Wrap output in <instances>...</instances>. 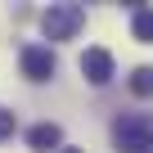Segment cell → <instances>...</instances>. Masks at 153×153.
<instances>
[{
    "instance_id": "1",
    "label": "cell",
    "mask_w": 153,
    "mask_h": 153,
    "mask_svg": "<svg viewBox=\"0 0 153 153\" xmlns=\"http://www.w3.org/2000/svg\"><path fill=\"white\" fill-rule=\"evenodd\" d=\"M117 153H153V117L149 113H122L108 126Z\"/></svg>"
},
{
    "instance_id": "2",
    "label": "cell",
    "mask_w": 153,
    "mask_h": 153,
    "mask_svg": "<svg viewBox=\"0 0 153 153\" xmlns=\"http://www.w3.org/2000/svg\"><path fill=\"white\" fill-rule=\"evenodd\" d=\"M81 27H86V9H81V5H50V9L41 14L45 41H72Z\"/></svg>"
},
{
    "instance_id": "3",
    "label": "cell",
    "mask_w": 153,
    "mask_h": 153,
    "mask_svg": "<svg viewBox=\"0 0 153 153\" xmlns=\"http://www.w3.org/2000/svg\"><path fill=\"white\" fill-rule=\"evenodd\" d=\"M18 68H23V76L27 81H50V76L59 72V59H54V50L50 45H23L18 50Z\"/></svg>"
},
{
    "instance_id": "4",
    "label": "cell",
    "mask_w": 153,
    "mask_h": 153,
    "mask_svg": "<svg viewBox=\"0 0 153 153\" xmlns=\"http://www.w3.org/2000/svg\"><path fill=\"white\" fill-rule=\"evenodd\" d=\"M81 76L90 86H108L113 81V54L104 50V45H90L86 54H81Z\"/></svg>"
},
{
    "instance_id": "5",
    "label": "cell",
    "mask_w": 153,
    "mask_h": 153,
    "mask_svg": "<svg viewBox=\"0 0 153 153\" xmlns=\"http://www.w3.org/2000/svg\"><path fill=\"white\" fill-rule=\"evenodd\" d=\"M59 144H63V126H59V122H36V126H27V149H32V153H59Z\"/></svg>"
},
{
    "instance_id": "6",
    "label": "cell",
    "mask_w": 153,
    "mask_h": 153,
    "mask_svg": "<svg viewBox=\"0 0 153 153\" xmlns=\"http://www.w3.org/2000/svg\"><path fill=\"white\" fill-rule=\"evenodd\" d=\"M131 36L140 45H153V9L149 5H131Z\"/></svg>"
},
{
    "instance_id": "7",
    "label": "cell",
    "mask_w": 153,
    "mask_h": 153,
    "mask_svg": "<svg viewBox=\"0 0 153 153\" xmlns=\"http://www.w3.org/2000/svg\"><path fill=\"white\" fill-rule=\"evenodd\" d=\"M126 86H131V95L149 99V95H153V68H149V63H140V68L131 72V81H126Z\"/></svg>"
},
{
    "instance_id": "8",
    "label": "cell",
    "mask_w": 153,
    "mask_h": 153,
    "mask_svg": "<svg viewBox=\"0 0 153 153\" xmlns=\"http://www.w3.org/2000/svg\"><path fill=\"white\" fill-rule=\"evenodd\" d=\"M14 131H18V117H14L9 108H0V140H9Z\"/></svg>"
},
{
    "instance_id": "9",
    "label": "cell",
    "mask_w": 153,
    "mask_h": 153,
    "mask_svg": "<svg viewBox=\"0 0 153 153\" xmlns=\"http://www.w3.org/2000/svg\"><path fill=\"white\" fill-rule=\"evenodd\" d=\"M59 153H86V149H59Z\"/></svg>"
}]
</instances>
